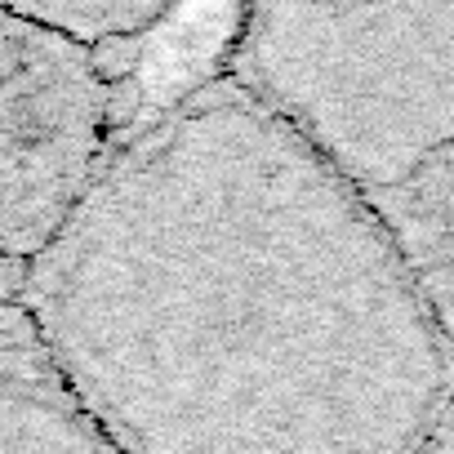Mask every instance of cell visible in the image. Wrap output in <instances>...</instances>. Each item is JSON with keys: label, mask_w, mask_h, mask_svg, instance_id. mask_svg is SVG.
Here are the masks:
<instances>
[{"label": "cell", "mask_w": 454, "mask_h": 454, "mask_svg": "<svg viewBox=\"0 0 454 454\" xmlns=\"http://www.w3.org/2000/svg\"><path fill=\"white\" fill-rule=\"evenodd\" d=\"M112 147V90L90 50L0 10V254L27 263L90 196Z\"/></svg>", "instance_id": "cell-1"}, {"label": "cell", "mask_w": 454, "mask_h": 454, "mask_svg": "<svg viewBox=\"0 0 454 454\" xmlns=\"http://www.w3.org/2000/svg\"><path fill=\"white\" fill-rule=\"evenodd\" d=\"M14 10L81 50H94L116 36H138L165 14V5H14Z\"/></svg>", "instance_id": "cell-2"}]
</instances>
